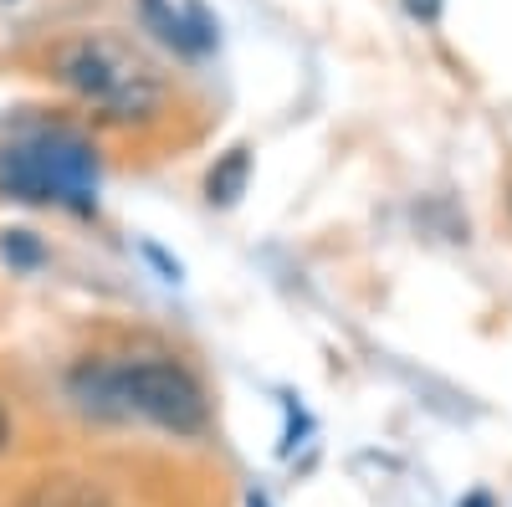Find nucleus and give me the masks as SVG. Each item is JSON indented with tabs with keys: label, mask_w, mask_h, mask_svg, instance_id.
I'll return each instance as SVG.
<instances>
[{
	"label": "nucleus",
	"mask_w": 512,
	"mask_h": 507,
	"mask_svg": "<svg viewBox=\"0 0 512 507\" xmlns=\"http://www.w3.org/2000/svg\"><path fill=\"white\" fill-rule=\"evenodd\" d=\"M0 195L21 205L98 210V149L67 123H36L0 144Z\"/></svg>",
	"instance_id": "f03ea898"
},
{
	"label": "nucleus",
	"mask_w": 512,
	"mask_h": 507,
	"mask_svg": "<svg viewBox=\"0 0 512 507\" xmlns=\"http://www.w3.org/2000/svg\"><path fill=\"white\" fill-rule=\"evenodd\" d=\"M52 72L62 88H72L88 108L113 123H149L164 108V77L159 67L113 31H82L52 52Z\"/></svg>",
	"instance_id": "7ed1b4c3"
},
{
	"label": "nucleus",
	"mask_w": 512,
	"mask_h": 507,
	"mask_svg": "<svg viewBox=\"0 0 512 507\" xmlns=\"http://www.w3.org/2000/svg\"><path fill=\"white\" fill-rule=\"evenodd\" d=\"M6 441H11V426H6V410H0V451H6Z\"/></svg>",
	"instance_id": "6e6552de"
},
{
	"label": "nucleus",
	"mask_w": 512,
	"mask_h": 507,
	"mask_svg": "<svg viewBox=\"0 0 512 507\" xmlns=\"http://www.w3.org/2000/svg\"><path fill=\"white\" fill-rule=\"evenodd\" d=\"M441 6H446V0H405V11H410L415 21H436Z\"/></svg>",
	"instance_id": "0eeeda50"
},
{
	"label": "nucleus",
	"mask_w": 512,
	"mask_h": 507,
	"mask_svg": "<svg viewBox=\"0 0 512 507\" xmlns=\"http://www.w3.org/2000/svg\"><path fill=\"white\" fill-rule=\"evenodd\" d=\"M246 507H267V497L262 492H246Z\"/></svg>",
	"instance_id": "1a4fd4ad"
},
{
	"label": "nucleus",
	"mask_w": 512,
	"mask_h": 507,
	"mask_svg": "<svg viewBox=\"0 0 512 507\" xmlns=\"http://www.w3.org/2000/svg\"><path fill=\"white\" fill-rule=\"evenodd\" d=\"M139 16L144 26L164 41V47H175L185 57H200L216 47V21H210L200 6H169V0H139Z\"/></svg>",
	"instance_id": "20e7f679"
},
{
	"label": "nucleus",
	"mask_w": 512,
	"mask_h": 507,
	"mask_svg": "<svg viewBox=\"0 0 512 507\" xmlns=\"http://www.w3.org/2000/svg\"><path fill=\"white\" fill-rule=\"evenodd\" d=\"M0 257H6L11 267H36L41 262V246H36L31 231H6V236H0Z\"/></svg>",
	"instance_id": "423d86ee"
},
{
	"label": "nucleus",
	"mask_w": 512,
	"mask_h": 507,
	"mask_svg": "<svg viewBox=\"0 0 512 507\" xmlns=\"http://www.w3.org/2000/svg\"><path fill=\"white\" fill-rule=\"evenodd\" d=\"M246 180H251V149H231L216 169H210L205 195L216 200V205H236L246 195Z\"/></svg>",
	"instance_id": "39448f33"
},
{
	"label": "nucleus",
	"mask_w": 512,
	"mask_h": 507,
	"mask_svg": "<svg viewBox=\"0 0 512 507\" xmlns=\"http://www.w3.org/2000/svg\"><path fill=\"white\" fill-rule=\"evenodd\" d=\"M67 400L93 420H149L175 436H200L210 420L200 379L175 359H82L67 369Z\"/></svg>",
	"instance_id": "f257e3e1"
}]
</instances>
